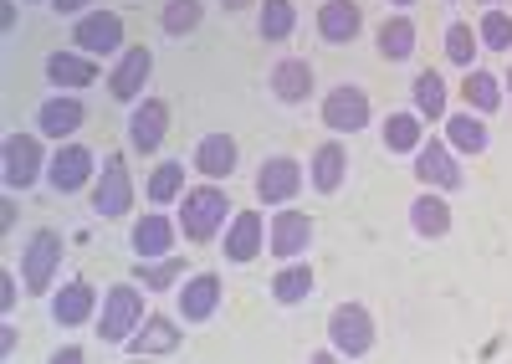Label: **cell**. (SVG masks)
Returning <instances> with one entry per match:
<instances>
[{"mask_svg": "<svg viewBox=\"0 0 512 364\" xmlns=\"http://www.w3.org/2000/svg\"><path fill=\"white\" fill-rule=\"evenodd\" d=\"M231 195L221 190V180H205L195 190H185L180 200V231L185 241H216L226 226H231Z\"/></svg>", "mask_w": 512, "mask_h": 364, "instance_id": "1", "label": "cell"}, {"mask_svg": "<svg viewBox=\"0 0 512 364\" xmlns=\"http://www.w3.org/2000/svg\"><path fill=\"white\" fill-rule=\"evenodd\" d=\"M144 282H113L103 293V313H98V339L103 344H128V334L144 323Z\"/></svg>", "mask_w": 512, "mask_h": 364, "instance_id": "2", "label": "cell"}, {"mask_svg": "<svg viewBox=\"0 0 512 364\" xmlns=\"http://www.w3.org/2000/svg\"><path fill=\"white\" fill-rule=\"evenodd\" d=\"M328 339L338 349V359H364L374 349V318L364 303H338L328 313Z\"/></svg>", "mask_w": 512, "mask_h": 364, "instance_id": "3", "label": "cell"}, {"mask_svg": "<svg viewBox=\"0 0 512 364\" xmlns=\"http://www.w3.org/2000/svg\"><path fill=\"white\" fill-rule=\"evenodd\" d=\"M93 211L103 221H123L128 211H134V180H128L123 154H108L103 170L93 175Z\"/></svg>", "mask_w": 512, "mask_h": 364, "instance_id": "4", "label": "cell"}, {"mask_svg": "<svg viewBox=\"0 0 512 364\" xmlns=\"http://www.w3.org/2000/svg\"><path fill=\"white\" fill-rule=\"evenodd\" d=\"M62 267V236L57 231H31L26 252H21V277H26V293H52V277Z\"/></svg>", "mask_w": 512, "mask_h": 364, "instance_id": "5", "label": "cell"}, {"mask_svg": "<svg viewBox=\"0 0 512 364\" xmlns=\"http://www.w3.org/2000/svg\"><path fill=\"white\" fill-rule=\"evenodd\" d=\"M98 159H93V149L88 144H77V139H67V144H57V154H52V165H47V185L57 190V195H77V190H88L93 185V170Z\"/></svg>", "mask_w": 512, "mask_h": 364, "instance_id": "6", "label": "cell"}, {"mask_svg": "<svg viewBox=\"0 0 512 364\" xmlns=\"http://www.w3.org/2000/svg\"><path fill=\"white\" fill-rule=\"evenodd\" d=\"M303 180L308 175L292 154H272V159H262V170H256V200H262V206H287V200H297Z\"/></svg>", "mask_w": 512, "mask_h": 364, "instance_id": "7", "label": "cell"}, {"mask_svg": "<svg viewBox=\"0 0 512 364\" xmlns=\"http://www.w3.org/2000/svg\"><path fill=\"white\" fill-rule=\"evenodd\" d=\"M72 47L88 52V57H113V52H123V16H118V11H88V16H77Z\"/></svg>", "mask_w": 512, "mask_h": 364, "instance_id": "8", "label": "cell"}, {"mask_svg": "<svg viewBox=\"0 0 512 364\" xmlns=\"http://www.w3.org/2000/svg\"><path fill=\"white\" fill-rule=\"evenodd\" d=\"M41 139L36 134H11L6 139V159H0V175H6V190H31L41 180Z\"/></svg>", "mask_w": 512, "mask_h": 364, "instance_id": "9", "label": "cell"}, {"mask_svg": "<svg viewBox=\"0 0 512 364\" xmlns=\"http://www.w3.org/2000/svg\"><path fill=\"white\" fill-rule=\"evenodd\" d=\"M323 124H328L333 134H359V129H369V93L354 88V83L333 88V93L323 98Z\"/></svg>", "mask_w": 512, "mask_h": 364, "instance_id": "10", "label": "cell"}, {"mask_svg": "<svg viewBox=\"0 0 512 364\" xmlns=\"http://www.w3.org/2000/svg\"><path fill=\"white\" fill-rule=\"evenodd\" d=\"M267 247H272V257L297 262L313 247V216L308 211H277L272 226H267Z\"/></svg>", "mask_w": 512, "mask_h": 364, "instance_id": "11", "label": "cell"}, {"mask_svg": "<svg viewBox=\"0 0 512 364\" xmlns=\"http://www.w3.org/2000/svg\"><path fill=\"white\" fill-rule=\"evenodd\" d=\"M415 180L425 190H461V170H456V159H451V144L420 139V149H415Z\"/></svg>", "mask_w": 512, "mask_h": 364, "instance_id": "12", "label": "cell"}, {"mask_svg": "<svg viewBox=\"0 0 512 364\" xmlns=\"http://www.w3.org/2000/svg\"><path fill=\"white\" fill-rule=\"evenodd\" d=\"M82 124H88V108H82L77 93H57V98H47V103L36 108V129L47 134V139H57V144H67Z\"/></svg>", "mask_w": 512, "mask_h": 364, "instance_id": "13", "label": "cell"}, {"mask_svg": "<svg viewBox=\"0 0 512 364\" xmlns=\"http://www.w3.org/2000/svg\"><path fill=\"white\" fill-rule=\"evenodd\" d=\"M149 77H154V52L149 47H123V62L108 77V93L118 103H139V93L149 88Z\"/></svg>", "mask_w": 512, "mask_h": 364, "instance_id": "14", "label": "cell"}, {"mask_svg": "<svg viewBox=\"0 0 512 364\" xmlns=\"http://www.w3.org/2000/svg\"><path fill=\"white\" fill-rule=\"evenodd\" d=\"M169 134V103L164 98H144L134 103V113H128V144H134L139 154H154Z\"/></svg>", "mask_w": 512, "mask_h": 364, "instance_id": "15", "label": "cell"}, {"mask_svg": "<svg viewBox=\"0 0 512 364\" xmlns=\"http://www.w3.org/2000/svg\"><path fill=\"white\" fill-rule=\"evenodd\" d=\"M175 298H180V318H185V323H205V318L221 313V298H226V293H221V277H216V272H195Z\"/></svg>", "mask_w": 512, "mask_h": 364, "instance_id": "16", "label": "cell"}, {"mask_svg": "<svg viewBox=\"0 0 512 364\" xmlns=\"http://www.w3.org/2000/svg\"><path fill=\"white\" fill-rule=\"evenodd\" d=\"M262 241H267V221H262V211H236L231 226H226V262H236V267L256 262Z\"/></svg>", "mask_w": 512, "mask_h": 364, "instance_id": "17", "label": "cell"}, {"mask_svg": "<svg viewBox=\"0 0 512 364\" xmlns=\"http://www.w3.org/2000/svg\"><path fill=\"white\" fill-rule=\"evenodd\" d=\"M175 221L159 216V211H144L134 221V231H128V247L139 252V262H154V257H169V247H175Z\"/></svg>", "mask_w": 512, "mask_h": 364, "instance_id": "18", "label": "cell"}, {"mask_svg": "<svg viewBox=\"0 0 512 364\" xmlns=\"http://www.w3.org/2000/svg\"><path fill=\"white\" fill-rule=\"evenodd\" d=\"M185 344V334H180V323L175 318H164V313H149L144 323H139V329L134 334H128V354H175Z\"/></svg>", "mask_w": 512, "mask_h": 364, "instance_id": "19", "label": "cell"}, {"mask_svg": "<svg viewBox=\"0 0 512 364\" xmlns=\"http://www.w3.org/2000/svg\"><path fill=\"white\" fill-rule=\"evenodd\" d=\"M93 308H98V293L88 277H72V282H62V293H52V323H62V329L88 323Z\"/></svg>", "mask_w": 512, "mask_h": 364, "instance_id": "20", "label": "cell"}, {"mask_svg": "<svg viewBox=\"0 0 512 364\" xmlns=\"http://www.w3.org/2000/svg\"><path fill=\"white\" fill-rule=\"evenodd\" d=\"M308 180H313L318 195H338V190H344V180H349V154H344V144H338V139L318 144L313 159H308Z\"/></svg>", "mask_w": 512, "mask_h": 364, "instance_id": "21", "label": "cell"}, {"mask_svg": "<svg viewBox=\"0 0 512 364\" xmlns=\"http://www.w3.org/2000/svg\"><path fill=\"white\" fill-rule=\"evenodd\" d=\"M359 31H364V11L354 6V0H323V6H318V36H323V42L349 47Z\"/></svg>", "mask_w": 512, "mask_h": 364, "instance_id": "22", "label": "cell"}, {"mask_svg": "<svg viewBox=\"0 0 512 364\" xmlns=\"http://www.w3.org/2000/svg\"><path fill=\"white\" fill-rule=\"evenodd\" d=\"M47 83L67 88V93L93 88L98 83V57H88V52H52L47 57Z\"/></svg>", "mask_w": 512, "mask_h": 364, "instance_id": "23", "label": "cell"}, {"mask_svg": "<svg viewBox=\"0 0 512 364\" xmlns=\"http://www.w3.org/2000/svg\"><path fill=\"white\" fill-rule=\"evenodd\" d=\"M236 159H241V149H236L231 134H205V139L195 144V170H200L205 180H231Z\"/></svg>", "mask_w": 512, "mask_h": 364, "instance_id": "24", "label": "cell"}, {"mask_svg": "<svg viewBox=\"0 0 512 364\" xmlns=\"http://www.w3.org/2000/svg\"><path fill=\"white\" fill-rule=\"evenodd\" d=\"M272 93H277V103H308V93H313V62L308 57H282L272 67Z\"/></svg>", "mask_w": 512, "mask_h": 364, "instance_id": "25", "label": "cell"}, {"mask_svg": "<svg viewBox=\"0 0 512 364\" xmlns=\"http://www.w3.org/2000/svg\"><path fill=\"white\" fill-rule=\"evenodd\" d=\"M374 42H379L384 62H410L415 57V21L410 16H384L379 31H374Z\"/></svg>", "mask_w": 512, "mask_h": 364, "instance_id": "26", "label": "cell"}, {"mask_svg": "<svg viewBox=\"0 0 512 364\" xmlns=\"http://www.w3.org/2000/svg\"><path fill=\"white\" fill-rule=\"evenodd\" d=\"M446 144L456 149V154H487V144H492V134H487V124H482V113H451L446 118Z\"/></svg>", "mask_w": 512, "mask_h": 364, "instance_id": "27", "label": "cell"}, {"mask_svg": "<svg viewBox=\"0 0 512 364\" xmlns=\"http://www.w3.org/2000/svg\"><path fill=\"white\" fill-rule=\"evenodd\" d=\"M410 226H415V236H446L451 231V206L436 195V190H420L415 200H410Z\"/></svg>", "mask_w": 512, "mask_h": 364, "instance_id": "28", "label": "cell"}, {"mask_svg": "<svg viewBox=\"0 0 512 364\" xmlns=\"http://www.w3.org/2000/svg\"><path fill=\"white\" fill-rule=\"evenodd\" d=\"M461 98H466V108H472V113H497L502 108V83H497L492 72H482V67H466Z\"/></svg>", "mask_w": 512, "mask_h": 364, "instance_id": "29", "label": "cell"}, {"mask_svg": "<svg viewBox=\"0 0 512 364\" xmlns=\"http://www.w3.org/2000/svg\"><path fill=\"white\" fill-rule=\"evenodd\" d=\"M410 98H415V113L425 118V124H436V118H446V83H441V72H415V83H410Z\"/></svg>", "mask_w": 512, "mask_h": 364, "instance_id": "30", "label": "cell"}, {"mask_svg": "<svg viewBox=\"0 0 512 364\" xmlns=\"http://www.w3.org/2000/svg\"><path fill=\"white\" fill-rule=\"evenodd\" d=\"M425 118L420 113H390V118H384V149H390V154H415L420 149V139H425Z\"/></svg>", "mask_w": 512, "mask_h": 364, "instance_id": "31", "label": "cell"}, {"mask_svg": "<svg viewBox=\"0 0 512 364\" xmlns=\"http://www.w3.org/2000/svg\"><path fill=\"white\" fill-rule=\"evenodd\" d=\"M313 267L308 262H292V267H282L277 277H272V298L282 303V308H297V303H303L308 293H313Z\"/></svg>", "mask_w": 512, "mask_h": 364, "instance_id": "32", "label": "cell"}, {"mask_svg": "<svg viewBox=\"0 0 512 364\" xmlns=\"http://www.w3.org/2000/svg\"><path fill=\"white\" fill-rule=\"evenodd\" d=\"M180 277H185V257H180V252H169V257H154V262H139V267H134V282H144L149 293H169Z\"/></svg>", "mask_w": 512, "mask_h": 364, "instance_id": "33", "label": "cell"}, {"mask_svg": "<svg viewBox=\"0 0 512 364\" xmlns=\"http://www.w3.org/2000/svg\"><path fill=\"white\" fill-rule=\"evenodd\" d=\"M256 31H262L267 42H287V36L297 31V6L292 0H267V6L256 11Z\"/></svg>", "mask_w": 512, "mask_h": 364, "instance_id": "34", "label": "cell"}, {"mask_svg": "<svg viewBox=\"0 0 512 364\" xmlns=\"http://www.w3.org/2000/svg\"><path fill=\"white\" fill-rule=\"evenodd\" d=\"M180 195H185V165H180V159H169V165H159L149 175V200H154V206H169V200H180Z\"/></svg>", "mask_w": 512, "mask_h": 364, "instance_id": "35", "label": "cell"}, {"mask_svg": "<svg viewBox=\"0 0 512 364\" xmlns=\"http://www.w3.org/2000/svg\"><path fill=\"white\" fill-rule=\"evenodd\" d=\"M200 0H164V11H159V26L169 31V36H190L195 26H200Z\"/></svg>", "mask_w": 512, "mask_h": 364, "instance_id": "36", "label": "cell"}, {"mask_svg": "<svg viewBox=\"0 0 512 364\" xmlns=\"http://www.w3.org/2000/svg\"><path fill=\"white\" fill-rule=\"evenodd\" d=\"M477 47H482V36L466 26V21H451V26H446V57H451L456 67H472Z\"/></svg>", "mask_w": 512, "mask_h": 364, "instance_id": "37", "label": "cell"}, {"mask_svg": "<svg viewBox=\"0 0 512 364\" xmlns=\"http://www.w3.org/2000/svg\"><path fill=\"white\" fill-rule=\"evenodd\" d=\"M477 36H482V47H487V52H512V16L492 6V11L482 16Z\"/></svg>", "mask_w": 512, "mask_h": 364, "instance_id": "38", "label": "cell"}, {"mask_svg": "<svg viewBox=\"0 0 512 364\" xmlns=\"http://www.w3.org/2000/svg\"><path fill=\"white\" fill-rule=\"evenodd\" d=\"M16 298H21V293H16V272H0V313H11Z\"/></svg>", "mask_w": 512, "mask_h": 364, "instance_id": "39", "label": "cell"}, {"mask_svg": "<svg viewBox=\"0 0 512 364\" xmlns=\"http://www.w3.org/2000/svg\"><path fill=\"white\" fill-rule=\"evenodd\" d=\"M77 359H88V354H82V344H62V349L52 354V364H77Z\"/></svg>", "mask_w": 512, "mask_h": 364, "instance_id": "40", "label": "cell"}, {"mask_svg": "<svg viewBox=\"0 0 512 364\" xmlns=\"http://www.w3.org/2000/svg\"><path fill=\"white\" fill-rule=\"evenodd\" d=\"M82 6H93V0H52L57 16H82Z\"/></svg>", "mask_w": 512, "mask_h": 364, "instance_id": "41", "label": "cell"}, {"mask_svg": "<svg viewBox=\"0 0 512 364\" xmlns=\"http://www.w3.org/2000/svg\"><path fill=\"white\" fill-rule=\"evenodd\" d=\"M0 354H6V359L16 354V329H11V323H6V329H0Z\"/></svg>", "mask_w": 512, "mask_h": 364, "instance_id": "42", "label": "cell"}, {"mask_svg": "<svg viewBox=\"0 0 512 364\" xmlns=\"http://www.w3.org/2000/svg\"><path fill=\"white\" fill-rule=\"evenodd\" d=\"M11 226H16V206L6 200V206H0V231H11Z\"/></svg>", "mask_w": 512, "mask_h": 364, "instance_id": "43", "label": "cell"}, {"mask_svg": "<svg viewBox=\"0 0 512 364\" xmlns=\"http://www.w3.org/2000/svg\"><path fill=\"white\" fill-rule=\"evenodd\" d=\"M226 11H246V6H256V0H221Z\"/></svg>", "mask_w": 512, "mask_h": 364, "instance_id": "44", "label": "cell"}, {"mask_svg": "<svg viewBox=\"0 0 512 364\" xmlns=\"http://www.w3.org/2000/svg\"><path fill=\"white\" fill-rule=\"evenodd\" d=\"M390 6H415V0H390Z\"/></svg>", "mask_w": 512, "mask_h": 364, "instance_id": "45", "label": "cell"}, {"mask_svg": "<svg viewBox=\"0 0 512 364\" xmlns=\"http://www.w3.org/2000/svg\"><path fill=\"white\" fill-rule=\"evenodd\" d=\"M502 88H507V93H512V72H507V83H502Z\"/></svg>", "mask_w": 512, "mask_h": 364, "instance_id": "46", "label": "cell"}, {"mask_svg": "<svg viewBox=\"0 0 512 364\" xmlns=\"http://www.w3.org/2000/svg\"><path fill=\"white\" fill-rule=\"evenodd\" d=\"M482 6H502V0H482Z\"/></svg>", "mask_w": 512, "mask_h": 364, "instance_id": "47", "label": "cell"}]
</instances>
